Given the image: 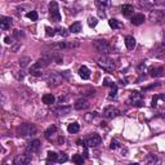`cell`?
<instances>
[{
    "instance_id": "1",
    "label": "cell",
    "mask_w": 165,
    "mask_h": 165,
    "mask_svg": "<svg viewBox=\"0 0 165 165\" xmlns=\"http://www.w3.org/2000/svg\"><path fill=\"white\" fill-rule=\"evenodd\" d=\"M36 133V127L33 124H21L20 127L17 128V134L18 137H22V138H26V137H30V136H34Z\"/></svg>"
},
{
    "instance_id": "2",
    "label": "cell",
    "mask_w": 165,
    "mask_h": 165,
    "mask_svg": "<svg viewBox=\"0 0 165 165\" xmlns=\"http://www.w3.org/2000/svg\"><path fill=\"white\" fill-rule=\"evenodd\" d=\"M97 63L99 67H102L105 70V71H108V72H111L115 70V62L112 58H110L108 56H101L98 59H97Z\"/></svg>"
},
{
    "instance_id": "3",
    "label": "cell",
    "mask_w": 165,
    "mask_h": 165,
    "mask_svg": "<svg viewBox=\"0 0 165 165\" xmlns=\"http://www.w3.org/2000/svg\"><path fill=\"white\" fill-rule=\"evenodd\" d=\"M63 81H65L63 74L59 72H50L46 77V83H48L49 86H59L61 84H63Z\"/></svg>"
},
{
    "instance_id": "4",
    "label": "cell",
    "mask_w": 165,
    "mask_h": 165,
    "mask_svg": "<svg viewBox=\"0 0 165 165\" xmlns=\"http://www.w3.org/2000/svg\"><path fill=\"white\" fill-rule=\"evenodd\" d=\"M93 48L96 49V52L101 53L102 56H106V54L110 52V45L106 40H96L93 43Z\"/></svg>"
},
{
    "instance_id": "5",
    "label": "cell",
    "mask_w": 165,
    "mask_h": 165,
    "mask_svg": "<svg viewBox=\"0 0 165 165\" xmlns=\"http://www.w3.org/2000/svg\"><path fill=\"white\" fill-rule=\"evenodd\" d=\"M129 103L136 106V107H141L143 106V94L141 92H132L130 93V97H129Z\"/></svg>"
},
{
    "instance_id": "6",
    "label": "cell",
    "mask_w": 165,
    "mask_h": 165,
    "mask_svg": "<svg viewBox=\"0 0 165 165\" xmlns=\"http://www.w3.org/2000/svg\"><path fill=\"white\" fill-rule=\"evenodd\" d=\"M49 17L54 22H59L61 21V13H59V8L56 2L49 3Z\"/></svg>"
},
{
    "instance_id": "7",
    "label": "cell",
    "mask_w": 165,
    "mask_h": 165,
    "mask_svg": "<svg viewBox=\"0 0 165 165\" xmlns=\"http://www.w3.org/2000/svg\"><path fill=\"white\" fill-rule=\"evenodd\" d=\"M40 141L39 139H34V141H31V142L26 146V148H25V154L26 155H28V156H31V155H34V154H36L39 150H40Z\"/></svg>"
},
{
    "instance_id": "8",
    "label": "cell",
    "mask_w": 165,
    "mask_h": 165,
    "mask_svg": "<svg viewBox=\"0 0 165 165\" xmlns=\"http://www.w3.org/2000/svg\"><path fill=\"white\" fill-rule=\"evenodd\" d=\"M84 142H85L86 146H89V147H96V146L101 145L102 138L97 134V133H93V134H90L89 137H86V138H85Z\"/></svg>"
},
{
    "instance_id": "9",
    "label": "cell",
    "mask_w": 165,
    "mask_h": 165,
    "mask_svg": "<svg viewBox=\"0 0 165 165\" xmlns=\"http://www.w3.org/2000/svg\"><path fill=\"white\" fill-rule=\"evenodd\" d=\"M119 115H120V111L114 106H107L103 110V116L106 119H114V117H117Z\"/></svg>"
},
{
    "instance_id": "10",
    "label": "cell",
    "mask_w": 165,
    "mask_h": 165,
    "mask_svg": "<svg viewBox=\"0 0 165 165\" xmlns=\"http://www.w3.org/2000/svg\"><path fill=\"white\" fill-rule=\"evenodd\" d=\"M31 163V156L23 154V155H17L13 160V165H30Z\"/></svg>"
},
{
    "instance_id": "11",
    "label": "cell",
    "mask_w": 165,
    "mask_h": 165,
    "mask_svg": "<svg viewBox=\"0 0 165 165\" xmlns=\"http://www.w3.org/2000/svg\"><path fill=\"white\" fill-rule=\"evenodd\" d=\"M146 165H161V159L155 154H148L145 158Z\"/></svg>"
},
{
    "instance_id": "12",
    "label": "cell",
    "mask_w": 165,
    "mask_h": 165,
    "mask_svg": "<svg viewBox=\"0 0 165 165\" xmlns=\"http://www.w3.org/2000/svg\"><path fill=\"white\" fill-rule=\"evenodd\" d=\"M12 25H13V20L11 17H5V15L0 17V28H2V30L11 28Z\"/></svg>"
},
{
    "instance_id": "13",
    "label": "cell",
    "mask_w": 165,
    "mask_h": 165,
    "mask_svg": "<svg viewBox=\"0 0 165 165\" xmlns=\"http://www.w3.org/2000/svg\"><path fill=\"white\" fill-rule=\"evenodd\" d=\"M74 107H75V110H79V111H81V110H86V108L89 107V102H88V99H85V98L77 99L75 102Z\"/></svg>"
},
{
    "instance_id": "14",
    "label": "cell",
    "mask_w": 165,
    "mask_h": 165,
    "mask_svg": "<svg viewBox=\"0 0 165 165\" xmlns=\"http://www.w3.org/2000/svg\"><path fill=\"white\" fill-rule=\"evenodd\" d=\"M130 21H132V23L134 26H139V25H142V23L146 21V18H145V15L142 13H137V14H134L130 18Z\"/></svg>"
},
{
    "instance_id": "15",
    "label": "cell",
    "mask_w": 165,
    "mask_h": 165,
    "mask_svg": "<svg viewBox=\"0 0 165 165\" xmlns=\"http://www.w3.org/2000/svg\"><path fill=\"white\" fill-rule=\"evenodd\" d=\"M121 13L124 17H132V14L134 13V8H133V5L130 4H125L121 7Z\"/></svg>"
},
{
    "instance_id": "16",
    "label": "cell",
    "mask_w": 165,
    "mask_h": 165,
    "mask_svg": "<svg viewBox=\"0 0 165 165\" xmlns=\"http://www.w3.org/2000/svg\"><path fill=\"white\" fill-rule=\"evenodd\" d=\"M41 70H43V67L37 63V62H35V63L31 66V68H30V74L31 75H34V76H41Z\"/></svg>"
},
{
    "instance_id": "17",
    "label": "cell",
    "mask_w": 165,
    "mask_h": 165,
    "mask_svg": "<svg viewBox=\"0 0 165 165\" xmlns=\"http://www.w3.org/2000/svg\"><path fill=\"white\" fill-rule=\"evenodd\" d=\"M79 76L81 77L83 80H88L89 77H90V71H89V68L86 67V66H81L79 68Z\"/></svg>"
},
{
    "instance_id": "18",
    "label": "cell",
    "mask_w": 165,
    "mask_h": 165,
    "mask_svg": "<svg viewBox=\"0 0 165 165\" xmlns=\"http://www.w3.org/2000/svg\"><path fill=\"white\" fill-rule=\"evenodd\" d=\"M125 46H127V48L129 49V50H132V49H134L136 48V39L134 37H133V36H127V37H125Z\"/></svg>"
},
{
    "instance_id": "19",
    "label": "cell",
    "mask_w": 165,
    "mask_h": 165,
    "mask_svg": "<svg viewBox=\"0 0 165 165\" xmlns=\"http://www.w3.org/2000/svg\"><path fill=\"white\" fill-rule=\"evenodd\" d=\"M150 75L152 77H160L164 75V68L163 67H151L150 68Z\"/></svg>"
},
{
    "instance_id": "20",
    "label": "cell",
    "mask_w": 165,
    "mask_h": 165,
    "mask_svg": "<svg viewBox=\"0 0 165 165\" xmlns=\"http://www.w3.org/2000/svg\"><path fill=\"white\" fill-rule=\"evenodd\" d=\"M43 102H44L45 105H53L54 102H56V97H54L52 93L44 94V96H43Z\"/></svg>"
},
{
    "instance_id": "21",
    "label": "cell",
    "mask_w": 165,
    "mask_h": 165,
    "mask_svg": "<svg viewBox=\"0 0 165 165\" xmlns=\"http://www.w3.org/2000/svg\"><path fill=\"white\" fill-rule=\"evenodd\" d=\"M80 31H81V23L80 22H75V23H72V25L70 26V33L79 34Z\"/></svg>"
},
{
    "instance_id": "22",
    "label": "cell",
    "mask_w": 165,
    "mask_h": 165,
    "mask_svg": "<svg viewBox=\"0 0 165 165\" xmlns=\"http://www.w3.org/2000/svg\"><path fill=\"white\" fill-rule=\"evenodd\" d=\"M67 130H68V133H71V134H75V133H77V132L80 130V125L77 124V123L68 124V127H67Z\"/></svg>"
},
{
    "instance_id": "23",
    "label": "cell",
    "mask_w": 165,
    "mask_h": 165,
    "mask_svg": "<svg viewBox=\"0 0 165 165\" xmlns=\"http://www.w3.org/2000/svg\"><path fill=\"white\" fill-rule=\"evenodd\" d=\"M58 155L59 154L54 152V151H50V152H48V158H46V160H48L49 164L50 163H57L58 161Z\"/></svg>"
},
{
    "instance_id": "24",
    "label": "cell",
    "mask_w": 165,
    "mask_h": 165,
    "mask_svg": "<svg viewBox=\"0 0 165 165\" xmlns=\"http://www.w3.org/2000/svg\"><path fill=\"white\" fill-rule=\"evenodd\" d=\"M56 132H57V127H54V125H52V127H49L48 129L45 130V137L48 138V139H50L54 134H56Z\"/></svg>"
},
{
    "instance_id": "25",
    "label": "cell",
    "mask_w": 165,
    "mask_h": 165,
    "mask_svg": "<svg viewBox=\"0 0 165 165\" xmlns=\"http://www.w3.org/2000/svg\"><path fill=\"white\" fill-rule=\"evenodd\" d=\"M108 25H110V27L111 28H114V30H116V28H121L123 27V25L121 23L117 21V20H115V18H111L108 21Z\"/></svg>"
},
{
    "instance_id": "26",
    "label": "cell",
    "mask_w": 165,
    "mask_h": 165,
    "mask_svg": "<svg viewBox=\"0 0 165 165\" xmlns=\"http://www.w3.org/2000/svg\"><path fill=\"white\" fill-rule=\"evenodd\" d=\"M72 161L76 164V165H83L84 164V158H83V155H74L72 156Z\"/></svg>"
},
{
    "instance_id": "27",
    "label": "cell",
    "mask_w": 165,
    "mask_h": 165,
    "mask_svg": "<svg viewBox=\"0 0 165 165\" xmlns=\"http://www.w3.org/2000/svg\"><path fill=\"white\" fill-rule=\"evenodd\" d=\"M70 111H71V107H59V108L56 110L57 115H66V114H68Z\"/></svg>"
},
{
    "instance_id": "28",
    "label": "cell",
    "mask_w": 165,
    "mask_h": 165,
    "mask_svg": "<svg viewBox=\"0 0 165 165\" xmlns=\"http://www.w3.org/2000/svg\"><path fill=\"white\" fill-rule=\"evenodd\" d=\"M26 17L28 18V20H31V21H37V12L36 11H31V12H28L27 14H26Z\"/></svg>"
},
{
    "instance_id": "29",
    "label": "cell",
    "mask_w": 165,
    "mask_h": 165,
    "mask_svg": "<svg viewBox=\"0 0 165 165\" xmlns=\"http://www.w3.org/2000/svg\"><path fill=\"white\" fill-rule=\"evenodd\" d=\"M31 62V59L28 58V57H23V58H21L20 59V66L23 68V67H26V66H28V63Z\"/></svg>"
},
{
    "instance_id": "30",
    "label": "cell",
    "mask_w": 165,
    "mask_h": 165,
    "mask_svg": "<svg viewBox=\"0 0 165 165\" xmlns=\"http://www.w3.org/2000/svg\"><path fill=\"white\" fill-rule=\"evenodd\" d=\"M145 71H146V65H145V62H142V63H139V65L137 66V72H138L139 75H143Z\"/></svg>"
},
{
    "instance_id": "31",
    "label": "cell",
    "mask_w": 165,
    "mask_h": 165,
    "mask_svg": "<svg viewBox=\"0 0 165 165\" xmlns=\"http://www.w3.org/2000/svg\"><path fill=\"white\" fill-rule=\"evenodd\" d=\"M88 25H89L90 27H96V26L98 25V20H97L96 17H89V18H88Z\"/></svg>"
},
{
    "instance_id": "32",
    "label": "cell",
    "mask_w": 165,
    "mask_h": 165,
    "mask_svg": "<svg viewBox=\"0 0 165 165\" xmlns=\"http://www.w3.org/2000/svg\"><path fill=\"white\" fill-rule=\"evenodd\" d=\"M67 160H68V156H67L65 152H62V154H59V155H58V163L63 164V163H66Z\"/></svg>"
},
{
    "instance_id": "33",
    "label": "cell",
    "mask_w": 165,
    "mask_h": 165,
    "mask_svg": "<svg viewBox=\"0 0 165 165\" xmlns=\"http://www.w3.org/2000/svg\"><path fill=\"white\" fill-rule=\"evenodd\" d=\"M117 96V85L114 84L111 86V93H110V98H115Z\"/></svg>"
},
{
    "instance_id": "34",
    "label": "cell",
    "mask_w": 165,
    "mask_h": 165,
    "mask_svg": "<svg viewBox=\"0 0 165 165\" xmlns=\"http://www.w3.org/2000/svg\"><path fill=\"white\" fill-rule=\"evenodd\" d=\"M23 36V33L20 30H13V34H12V37L13 39H21Z\"/></svg>"
},
{
    "instance_id": "35",
    "label": "cell",
    "mask_w": 165,
    "mask_h": 165,
    "mask_svg": "<svg viewBox=\"0 0 165 165\" xmlns=\"http://www.w3.org/2000/svg\"><path fill=\"white\" fill-rule=\"evenodd\" d=\"M119 147H120V143L117 142L116 139H112L111 141V145H110V148H111V150H117Z\"/></svg>"
},
{
    "instance_id": "36",
    "label": "cell",
    "mask_w": 165,
    "mask_h": 165,
    "mask_svg": "<svg viewBox=\"0 0 165 165\" xmlns=\"http://www.w3.org/2000/svg\"><path fill=\"white\" fill-rule=\"evenodd\" d=\"M57 31H58V34H59L61 36H63V37L68 36V34H70V33H67V30H66V28H62V27H58Z\"/></svg>"
},
{
    "instance_id": "37",
    "label": "cell",
    "mask_w": 165,
    "mask_h": 165,
    "mask_svg": "<svg viewBox=\"0 0 165 165\" xmlns=\"http://www.w3.org/2000/svg\"><path fill=\"white\" fill-rule=\"evenodd\" d=\"M45 31H46V36H49V37L56 34L54 33V28H50V27H45Z\"/></svg>"
},
{
    "instance_id": "38",
    "label": "cell",
    "mask_w": 165,
    "mask_h": 165,
    "mask_svg": "<svg viewBox=\"0 0 165 165\" xmlns=\"http://www.w3.org/2000/svg\"><path fill=\"white\" fill-rule=\"evenodd\" d=\"M96 4H97V7H99V8H105V7L110 5L108 2H96Z\"/></svg>"
},
{
    "instance_id": "39",
    "label": "cell",
    "mask_w": 165,
    "mask_h": 165,
    "mask_svg": "<svg viewBox=\"0 0 165 165\" xmlns=\"http://www.w3.org/2000/svg\"><path fill=\"white\" fill-rule=\"evenodd\" d=\"M4 41H5V44H13V37L5 36V37H4Z\"/></svg>"
},
{
    "instance_id": "40",
    "label": "cell",
    "mask_w": 165,
    "mask_h": 165,
    "mask_svg": "<svg viewBox=\"0 0 165 165\" xmlns=\"http://www.w3.org/2000/svg\"><path fill=\"white\" fill-rule=\"evenodd\" d=\"M103 85L112 86V85H114V83H111V80H110V79H105V80H103Z\"/></svg>"
},
{
    "instance_id": "41",
    "label": "cell",
    "mask_w": 165,
    "mask_h": 165,
    "mask_svg": "<svg viewBox=\"0 0 165 165\" xmlns=\"http://www.w3.org/2000/svg\"><path fill=\"white\" fill-rule=\"evenodd\" d=\"M20 46H21L20 44H14V45L12 46V50H13V52H17V50L20 49Z\"/></svg>"
},
{
    "instance_id": "42",
    "label": "cell",
    "mask_w": 165,
    "mask_h": 165,
    "mask_svg": "<svg viewBox=\"0 0 165 165\" xmlns=\"http://www.w3.org/2000/svg\"><path fill=\"white\" fill-rule=\"evenodd\" d=\"M63 141H65V138H63V137H61V138L58 139V142H59V143H62V142H63Z\"/></svg>"
},
{
    "instance_id": "43",
    "label": "cell",
    "mask_w": 165,
    "mask_h": 165,
    "mask_svg": "<svg viewBox=\"0 0 165 165\" xmlns=\"http://www.w3.org/2000/svg\"><path fill=\"white\" fill-rule=\"evenodd\" d=\"M129 165H138V164H137V163H134V164H133V163H132V164H129Z\"/></svg>"
},
{
    "instance_id": "44",
    "label": "cell",
    "mask_w": 165,
    "mask_h": 165,
    "mask_svg": "<svg viewBox=\"0 0 165 165\" xmlns=\"http://www.w3.org/2000/svg\"><path fill=\"white\" fill-rule=\"evenodd\" d=\"M164 119H165V114H164Z\"/></svg>"
}]
</instances>
